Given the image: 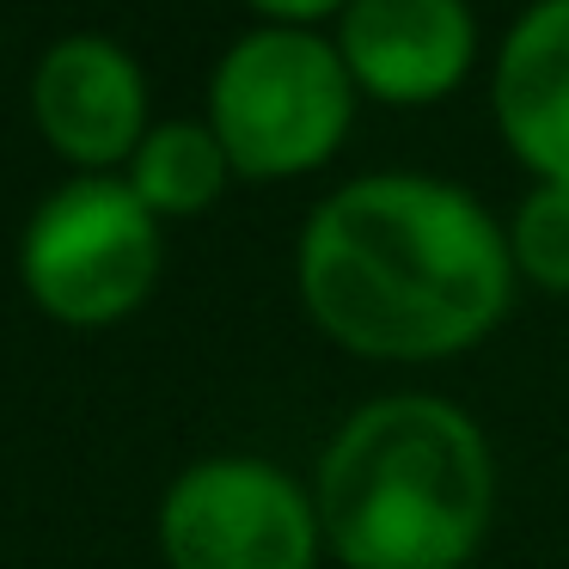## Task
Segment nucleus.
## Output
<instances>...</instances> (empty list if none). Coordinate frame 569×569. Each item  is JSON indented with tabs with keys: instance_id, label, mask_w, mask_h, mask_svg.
<instances>
[{
	"instance_id": "f257e3e1",
	"label": "nucleus",
	"mask_w": 569,
	"mask_h": 569,
	"mask_svg": "<svg viewBox=\"0 0 569 569\" xmlns=\"http://www.w3.org/2000/svg\"><path fill=\"white\" fill-rule=\"evenodd\" d=\"M295 282L307 319L368 361H447L483 343L515 300L508 227L471 190L373 172L312 209Z\"/></svg>"
},
{
	"instance_id": "f03ea898",
	"label": "nucleus",
	"mask_w": 569,
	"mask_h": 569,
	"mask_svg": "<svg viewBox=\"0 0 569 569\" xmlns=\"http://www.w3.org/2000/svg\"><path fill=\"white\" fill-rule=\"evenodd\" d=\"M312 508L343 569H466L496 508L490 441L453 398H368L325 447Z\"/></svg>"
},
{
	"instance_id": "7ed1b4c3",
	"label": "nucleus",
	"mask_w": 569,
	"mask_h": 569,
	"mask_svg": "<svg viewBox=\"0 0 569 569\" xmlns=\"http://www.w3.org/2000/svg\"><path fill=\"white\" fill-rule=\"evenodd\" d=\"M356 80L325 31L258 26L214 62L202 123L233 160V178H307L356 123Z\"/></svg>"
},
{
	"instance_id": "20e7f679",
	"label": "nucleus",
	"mask_w": 569,
	"mask_h": 569,
	"mask_svg": "<svg viewBox=\"0 0 569 569\" xmlns=\"http://www.w3.org/2000/svg\"><path fill=\"white\" fill-rule=\"evenodd\" d=\"M160 214L129 190V178L80 172L31 209L19 233V282L74 331H104L141 312L160 282Z\"/></svg>"
},
{
	"instance_id": "39448f33",
	"label": "nucleus",
	"mask_w": 569,
	"mask_h": 569,
	"mask_svg": "<svg viewBox=\"0 0 569 569\" xmlns=\"http://www.w3.org/2000/svg\"><path fill=\"white\" fill-rule=\"evenodd\" d=\"M319 551L312 490L258 453H209L160 496L166 569H312Z\"/></svg>"
},
{
	"instance_id": "423d86ee",
	"label": "nucleus",
	"mask_w": 569,
	"mask_h": 569,
	"mask_svg": "<svg viewBox=\"0 0 569 569\" xmlns=\"http://www.w3.org/2000/svg\"><path fill=\"white\" fill-rule=\"evenodd\" d=\"M31 123L80 172L129 166L148 136V74L117 38L74 31L50 43L31 74Z\"/></svg>"
},
{
	"instance_id": "0eeeda50",
	"label": "nucleus",
	"mask_w": 569,
	"mask_h": 569,
	"mask_svg": "<svg viewBox=\"0 0 569 569\" xmlns=\"http://www.w3.org/2000/svg\"><path fill=\"white\" fill-rule=\"evenodd\" d=\"M331 43L361 99L435 104L478 62V13L471 0H349Z\"/></svg>"
},
{
	"instance_id": "6e6552de",
	"label": "nucleus",
	"mask_w": 569,
	"mask_h": 569,
	"mask_svg": "<svg viewBox=\"0 0 569 569\" xmlns=\"http://www.w3.org/2000/svg\"><path fill=\"white\" fill-rule=\"evenodd\" d=\"M490 111L532 178L569 184V0H532L490 68Z\"/></svg>"
},
{
	"instance_id": "1a4fd4ad",
	"label": "nucleus",
	"mask_w": 569,
	"mask_h": 569,
	"mask_svg": "<svg viewBox=\"0 0 569 569\" xmlns=\"http://www.w3.org/2000/svg\"><path fill=\"white\" fill-rule=\"evenodd\" d=\"M123 178L160 221H190V214L221 202L233 160H227V148L214 141V129L202 117H178V123H153L141 136Z\"/></svg>"
},
{
	"instance_id": "9d476101",
	"label": "nucleus",
	"mask_w": 569,
	"mask_h": 569,
	"mask_svg": "<svg viewBox=\"0 0 569 569\" xmlns=\"http://www.w3.org/2000/svg\"><path fill=\"white\" fill-rule=\"evenodd\" d=\"M508 258L545 295H569V184L532 178V190L508 214Z\"/></svg>"
},
{
	"instance_id": "9b49d317",
	"label": "nucleus",
	"mask_w": 569,
	"mask_h": 569,
	"mask_svg": "<svg viewBox=\"0 0 569 569\" xmlns=\"http://www.w3.org/2000/svg\"><path fill=\"white\" fill-rule=\"evenodd\" d=\"M246 7H258L270 26H312L319 31V19H337L349 0H246Z\"/></svg>"
}]
</instances>
